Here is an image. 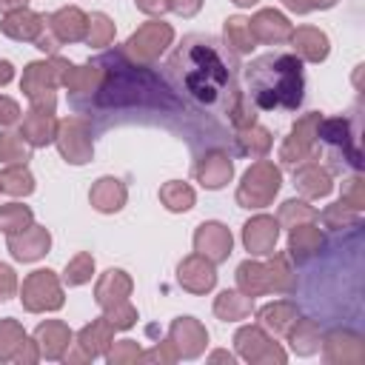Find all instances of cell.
Returning <instances> with one entry per match:
<instances>
[{
	"label": "cell",
	"instance_id": "1",
	"mask_svg": "<svg viewBox=\"0 0 365 365\" xmlns=\"http://www.w3.org/2000/svg\"><path fill=\"white\" fill-rule=\"evenodd\" d=\"M168 74L174 80V86L191 97L200 106H220V100L225 97L228 86H231V71L228 63L220 57L217 46L191 37L168 63Z\"/></svg>",
	"mask_w": 365,
	"mask_h": 365
},
{
	"label": "cell",
	"instance_id": "2",
	"mask_svg": "<svg viewBox=\"0 0 365 365\" xmlns=\"http://www.w3.org/2000/svg\"><path fill=\"white\" fill-rule=\"evenodd\" d=\"M245 88L259 111L288 108L302 103V63L291 54H265L245 66Z\"/></svg>",
	"mask_w": 365,
	"mask_h": 365
}]
</instances>
